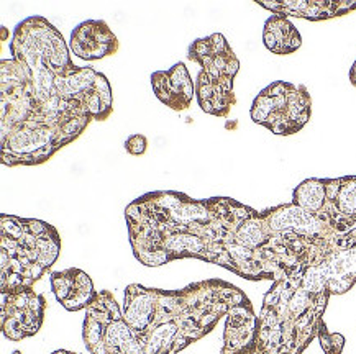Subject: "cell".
<instances>
[{
	"label": "cell",
	"mask_w": 356,
	"mask_h": 354,
	"mask_svg": "<svg viewBox=\"0 0 356 354\" xmlns=\"http://www.w3.org/2000/svg\"><path fill=\"white\" fill-rule=\"evenodd\" d=\"M248 301L222 280L197 283L179 292L131 284L125 290L123 320L134 330L145 354H176L209 333L222 315Z\"/></svg>",
	"instance_id": "cell-1"
},
{
	"label": "cell",
	"mask_w": 356,
	"mask_h": 354,
	"mask_svg": "<svg viewBox=\"0 0 356 354\" xmlns=\"http://www.w3.org/2000/svg\"><path fill=\"white\" fill-rule=\"evenodd\" d=\"M58 231L40 220L2 215V294L31 289L56 262Z\"/></svg>",
	"instance_id": "cell-2"
},
{
	"label": "cell",
	"mask_w": 356,
	"mask_h": 354,
	"mask_svg": "<svg viewBox=\"0 0 356 354\" xmlns=\"http://www.w3.org/2000/svg\"><path fill=\"white\" fill-rule=\"evenodd\" d=\"M187 58L202 67L195 81V97L205 113L225 118L236 103L234 81L240 61L220 33L195 40Z\"/></svg>",
	"instance_id": "cell-3"
},
{
	"label": "cell",
	"mask_w": 356,
	"mask_h": 354,
	"mask_svg": "<svg viewBox=\"0 0 356 354\" xmlns=\"http://www.w3.org/2000/svg\"><path fill=\"white\" fill-rule=\"evenodd\" d=\"M251 120L271 133H299L312 115V99L305 85L276 81L257 95L250 110Z\"/></svg>",
	"instance_id": "cell-4"
},
{
	"label": "cell",
	"mask_w": 356,
	"mask_h": 354,
	"mask_svg": "<svg viewBox=\"0 0 356 354\" xmlns=\"http://www.w3.org/2000/svg\"><path fill=\"white\" fill-rule=\"evenodd\" d=\"M44 307V298L31 289L2 294V333L12 342L38 333Z\"/></svg>",
	"instance_id": "cell-5"
},
{
	"label": "cell",
	"mask_w": 356,
	"mask_h": 354,
	"mask_svg": "<svg viewBox=\"0 0 356 354\" xmlns=\"http://www.w3.org/2000/svg\"><path fill=\"white\" fill-rule=\"evenodd\" d=\"M322 215L341 233L356 230V176L327 179V203Z\"/></svg>",
	"instance_id": "cell-6"
},
{
	"label": "cell",
	"mask_w": 356,
	"mask_h": 354,
	"mask_svg": "<svg viewBox=\"0 0 356 354\" xmlns=\"http://www.w3.org/2000/svg\"><path fill=\"white\" fill-rule=\"evenodd\" d=\"M70 47L77 58L97 61L118 51V40L104 20H86L72 30Z\"/></svg>",
	"instance_id": "cell-7"
},
{
	"label": "cell",
	"mask_w": 356,
	"mask_h": 354,
	"mask_svg": "<svg viewBox=\"0 0 356 354\" xmlns=\"http://www.w3.org/2000/svg\"><path fill=\"white\" fill-rule=\"evenodd\" d=\"M152 87L158 101L176 112L187 110L195 97V83L184 62H177L168 71L153 72Z\"/></svg>",
	"instance_id": "cell-8"
},
{
	"label": "cell",
	"mask_w": 356,
	"mask_h": 354,
	"mask_svg": "<svg viewBox=\"0 0 356 354\" xmlns=\"http://www.w3.org/2000/svg\"><path fill=\"white\" fill-rule=\"evenodd\" d=\"M223 354H254L257 349V317L250 301L236 303L227 312Z\"/></svg>",
	"instance_id": "cell-9"
},
{
	"label": "cell",
	"mask_w": 356,
	"mask_h": 354,
	"mask_svg": "<svg viewBox=\"0 0 356 354\" xmlns=\"http://www.w3.org/2000/svg\"><path fill=\"white\" fill-rule=\"evenodd\" d=\"M258 6L273 12V15H291L305 20H327V18L341 17L351 10H356V2H325V0H257Z\"/></svg>",
	"instance_id": "cell-10"
},
{
	"label": "cell",
	"mask_w": 356,
	"mask_h": 354,
	"mask_svg": "<svg viewBox=\"0 0 356 354\" xmlns=\"http://www.w3.org/2000/svg\"><path fill=\"white\" fill-rule=\"evenodd\" d=\"M51 289L58 302L70 312L88 308L97 295L89 276L84 271L74 269V267L53 272Z\"/></svg>",
	"instance_id": "cell-11"
},
{
	"label": "cell",
	"mask_w": 356,
	"mask_h": 354,
	"mask_svg": "<svg viewBox=\"0 0 356 354\" xmlns=\"http://www.w3.org/2000/svg\"><path fill=\"white\" fill-rule=\"evenodd\" d=\"M263 43L269 51L286 56L302 47V36L284 15H271L263 28Z\"/></svg>",
	"instance_id": "cell-12"
},
{
	"label": "cell",
	"mask_w": 356,
	"mask_h": 354,
	"mask_svg": "<svg viewBox=\"0 0 356 354\" xmlns=\"http://www.w3.org/2000/svg\"><path fill=\"white\" fill-rule=\"evenodd\" d=\"M292 203L310 213H322L327 203V179H307L292 194Z\"/></svg>",
	"instance_id": "cell-13"
},
{
	"label": "cell",
	"mask_w": 356,
	"mask_h": 354,
	"mask_svg": "<svg viewBox=\"0 0 356 354\" xmlns=\"http://www.w3.org/2000/svg\"><path fill=\"white\" fill-rule=\"evenodd\" d=\"M318 339L325 354H341L345 346V338L340 333H328L325 325L318 331Z\"/></svg>",
	"instance_id": "cell-14"
},
{
	"label": "cell",
	"mask_w": 356,
	"mask_h": 354,
	"mask_svg": "<svg viewBox=\"0 0 356 354\" xmlns=\"http://www.w3.org/2000/svg\"><path fill=\"white\" fill-rule=\"evenodd\" d=\"M146 148H148V140H146L145 135H130L125 142V149L131 156H141V154H145Z\"/></svg>",
	"instance_id": "cell-15"
},
{
	"label": "cell",
	"mask_w": 356,
	"mask_h": 354,
	"mask_svg": "<svg viewBox=\"0 0 356 354\" xmlns=\"http://www.w3.org/2000/svg\"><path fill=\"white\" fill-rule=\"evenodd\" d=\"M350 83L356 85V61L353 62V66H351V69H350Z\"/></svg>",
	"instance_id": "cell-16"
},
{
	"label": "cell",
	"mask_w": 356,
	"mask_h": 354,
	"mask_svg": "<svg viewBox=\"0 0 356 354\" xmlns=\"http://www.w3.org/2000/svg\"><path fill=\"white\" fill-rule=\"evenodd\" d=\"M53 354H72V353L65 351V349H61V351H56V353H53Z\"/></svg>",
	"instance_id": "cell-17"
}]
</instances>
